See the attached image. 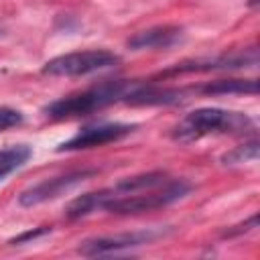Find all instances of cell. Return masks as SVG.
I'll return each mask as SVG.
<instances>
[{"label":"cell","instance_id":"obj_9","mask_svg":"<svg viewBox=\"0 0 260 260\" xmlns=\"http://www.w3.org/2000/svg\"><path fill=\"white\" fill-rule=\"evenodd\" d=\"M183 39V28L175 24H162V26H152L148 30L136 32L132 39H128V47L134 51L142 49H169L177 45Z\"/></svg>","mask_w":260,"mask_h":260},{"label":"cell","instance_id":"obj_5","mask_svg":"<svg viewBox=\"0 0 260 260\" xmlns=\"http://www.w3.org/2000/svg\"><path fill=\"white\" fill-rule=\"evenodd\" d=\"M136 126L134 124H120V122H104V124H89L79 128L69 140L61 142L57 146L59 152L63 150H83L93 146H104L110 142H116L124 136H128Z\"/></svg>","mask_w":260,"mask_h":260},{"label":"cell","instance_id":"obj_12","mask_svg":"<svg viewBox=\"0 0 260 260\" xmlns=\"http://www.w3.org/2000/svg\"><path fill=\"white\" fill-rule=\"evenodd\" d=\"M256 156H258V142H256V140H252V142L242 144V146L234 148L232 152L223 154V156H221V160H223L225 165H236V162L256 160Z\"/></svg>","mask_w":260,"mask_h":260},{"label":"cell","instance_id":"obj_6","mask_svg":"<svg viewBox=\"0 0 260 260\" xmlns=\"http://www.w3.org/2000/svg\"><path fill=\"white\" fill-rule=\"evenodd\" d=\"M158 236H160V232H154V230L124 232V234H116V236H100V238L85 240L79 246V254H83V256H112L114 254L116 256V254L132 250V248L144 246Z\"/></svg>","mask_w":260,"mask_h":260},{"label":"cell","instance_id":"obj_13","mask_svg":"<svg viewBox=\"0 0 260 260\" xmlns=\"http://www.w3.org/2000/svg\"><path fill=\"white\" fill-rule=\"evenodd\" d=\"M20 124H22V114L18 110L0 106V132L14 128V126H20Z\"/></svg>","mask_w":260,"mask_h":260},{"label":"cell","instance_id":"obj_8","mask_svg":"<svg viewBox=\"0 0 260 260\" xmlns=\"http://www.w3.org/2000/svg\"><path fill=\"white\" fill-rule=\"evenodd\" d=\"M258 63V53L256 49H248L242 53H232V55H219L215 59H205V61H191V63H181L169 71L162 73V77L177 75V73H193V71H217V69H240L246 65H256Z\"/></svg>","mask_w":260,"mask_h":260},{"label":"cell","instance_id":"obj_10","mask_svg":"<svg viewBox=\"0 0 260 260\" xmlns=\"http://www.w3.org/2000/svg\"><path fill=\"white\" fill-rule=\"evenodd\" d=\"M199 91L207 95H225V93H252L254 95L258 91V83L256 79H217V81H209L201 85Z\"/></svg>","mask_w":260,"mask_h":260},{"label":"cell","instance_id":"obj_11","mask_svg":"<svg viewBox=\"0 0 260 260\" xmlns=\"http://www.w3.org/2000/svg\"><path fill=\"white\" fill-rule=\"evenodd\" d=\"M28 158H30V148L24 144L2 148L0 150V181L8 177L10 173H14L16 169H20Z\"/></svg>","mask_w":260,"mask_h":260},{"label":"cell","instance_id":"obj_1","mask_svg":"<svg viewBox=\"0 0 260 260\" xmlns=\"http://www.w3.org/2000/svg\"><path fill=\"white\" fill-rule=\"evenodd\" d=\"M191 191L183 179H173L167 173L152 171L118 181L114 187L91 193L93 211L104 209L110 213H144L167 207Z\"/></svg>","mask_w":260,"mask_h":260},{"label":"cell","instance_id":"obj_14","mask_svg":"<svg viewBox=\"0 0 260 260\" xmlns=\"http://www.w3.org/2000/svg\"><path fill=\"white\" fill-rule=\"evenodd\" d=\"M43 234H49V228H41V230H35V232H26V234H22V236H18V238H14L12 240V244H20V242H24V240H35V238H39V236H43Z\"/></svg>","mask_w":260,"mask_h":260},{"label":"cell","instance_id":"obj_3","mask_svg":"<svg viewBox=\"0 0 260 260\" xmlns=\"http://www.w3.org/2000/svg\"><path fill=\"white\" fill-rule=\"evenodd\" d=\"M130 83L124 79H114V81H102L98 85H91L83 91L63 95L57 102H51L45 106V116L53 120H63L71 116H85L95 110H102L118 100H124L126 93L130 91Z\"/></svg>","mask_w":260,"mask_h":260},{"label":"cell","instance_id":"obj_4","mask_svg":"<svg viewBox=\"0 0 260 260\" xmlns=\"http://www.w3.org/2000/svg\"><path fill=\"white\" fill-rule=\"evenodd\" d=\"M120 63V57L106 49H87L73 51L59 57L49 59L43 65V73L51 77H81L89 73H98L104 69H112Z\"/></svg>","mask_w":260,"mask_h":260},{"label":"cell","instance_id":"obj_2","mask_svg":"<svg viewBox=\"0 0 260 260\" xmlns=\"http://www.w3.org/2000/svg\"><path fill=\"white\" fill-rule=\"evenodd\" d=\"M254 130L250 116L221 108H197L185 114L173 128V138L179 142H193L211 134H248Z\"/></svg>","mask_w":260,"mask_h":260},{"label":"cell","instance_id":"obj_7","mask_svg":"<svg viewBox=\"0 0 260 260\" xmlns=\"http://www.w3.org/2000/svg\"><path fill=\"white\" fill-rule=\"evenodd\" d=\"M93 171H75V173H67V175H59V177H51L45 179L28 189H24L18 195V203L22 207H35L41 205L45 201L57 199L61 195H65L67 191H71L73 187H77L79 183H83L87 177H91Z\"/></svg>","mask_w":260,"mask_h":260}]
</instances>
